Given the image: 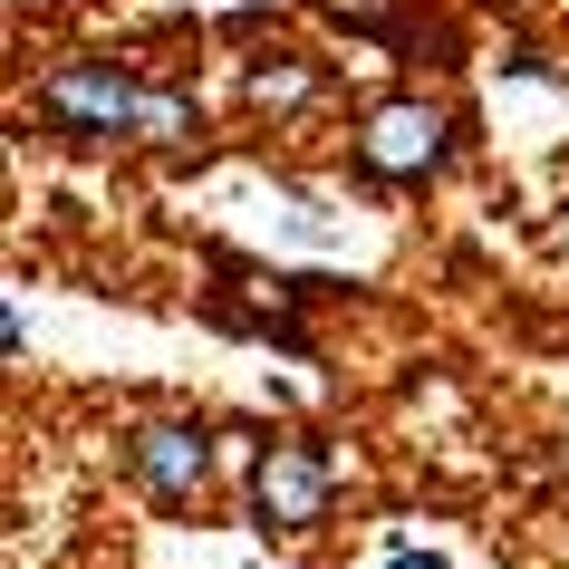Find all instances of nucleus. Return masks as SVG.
<instances>
[{
	"label": "nucleus",
	"instance_id": "39448f33",
	"mask_svg": "<svg viewBox=\"0 0 569 569\" xmlns=\"http://www.w3.org/2000/svg\"><path fill=\"white\" fill-rule=\"evenodd\" d=\"M319 88H329V59H309V49H261L241 68V107L251 117H300V107H319Z\"/></svg>",
	"mask_w": 569,
	"mask_h": 569
},
{
	"label": "nucleus",
	"instance_id": "423d86ee",
	"mask_svg": "<svg viewBox=\"0 0 569 569\" xmlns=\"http://www.w3.org/2000/svg\"><path fill=\"white\" fill-rule=\"evenodd\" d=\"M387 569H453V560H445V550H416V540H396Z\"/></svg>",
	"mask_w": 569,
	"mask_h": 569
},
{
	"label": "nucleus",
	"instance_id": "20e7f679",
	"mask_svg": "<svg viewBox=\"0 0 569 569\" xmlns=\"http://www.w3.org/2000/svg\"><path fill=\"white\" fill-rule=\"evenodd\" d=\"M117 453L136 473V492L164 502V511H193L203 482H212V425H193V416H136L117 435Z\"/></svg>",
	"mask_w": 569,
	"mask_h": 569
},
{
	"label": "nucleus",
	"instance_id": "7ed1b4c3",
	"mask_svg": "<svg viewBox=\"0 0 569 569\" xmlns=\"http://www.w3.org/2000/svg\"><path fill=\"white\" fill-rule=\"evenodd\" d=\"M338 511V453L319 435H251V521L280 540L319 531Z\"/></svg>",
	"mask_w": 569,
	"mask_h": 569
},
{
	"label": "nucleus",
	"instance_id": "f257e3e1",
	"mask_svg": "<svg viewBox=\"0 0 569 569\" xmlns=\"http://www.w3.org/2000/svg\"><path fill=\"white\" fill-rule=\"evenodd\" d=\"M39 126L49 136H68V146H164L183 154L193 136H203V107H193V88H154V78H136L126 59H59L49 78H39Z\"/></svg>",
	"mask_w": 569,
	"mask_h": 569
},
{
	"label": "nucleus",
	"instance_id": "0eeeda50",
	"mask_svg": "<svg viewBox=\"0 0 569 569\" xmlns=\"http://www.w3.org/2000/svg\"><path fill=\"white\" fill-rule=\"evenodd\" d=\"M10 10H49V0H10Z\"/></svg>",
	"mask_w": 569,
	"mask_h": 569
},
{
	"label": "nucleus",
	"instance_id": "f03ea898",
	"mask_svg": "<svg viewBox=\"0 0 569 569\" xmlns=\"http://www.w3.org/2000/svg\"><path fill=\"white\" fill-rule=\"evenodd\" d=\"M453 164V107L435 97H387L358 117V183L377 193H425Z\"/></svg>",
	"mask_w": 569,
	"mask_h": 569
},
{
	"label": "nucleus",
	"instance_id": "6e6552de",
	"mask_svg": "<svg viewBox=\"0 0 569 569\" xmlns=\"http://www.w3.org/2000/svg\"><path fill=\"white\" fill-rule=\"evenodd\" d=\"M560 251H569V222H560Z\"/></svg>",
	"mask_w": 569,
	"mask_h": 569
}]
</instances>
